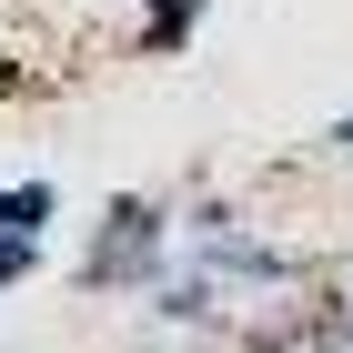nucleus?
I'll return each instance as SVG.
<instances>
[{"label":"nucleus","mask_w":353,"mask_h":353,"mask_svg":"<svg viewBox=\"0 0 353 353\" xmlns=\"http://www.w3.org/2000/svg\"><path fill=\"white\" fill-rule=\"evenodd\" d=\"M192 21H202V0H152V21H141V41H152V51H172V41H182Z\"/></svg>","instance_id":"4"},{"label":"nucleus","mask_w":353,"mask_h":353,"mask_svg":"<svg viewBox=\"0 0 353 353\" xmlns=\"http://www.w3.org/2000/svg\"><path fill=\"white\" fill-rule=\"evenodd\" d=\"M51 212H61L51 182H10V192H0V222H10V232H51Z\"/></svg>","instance_id":"3"},{"label":"nucleus","mask_w":353,"mask_h":353,"mask_svg":"<svg viewBox=\"0 0 353 353\" xmlns=\"http://www.w3.org/2000/svg\"><path fill=\"white\" fill-rule=\"evenodd\" d=\"M30 263H41V232H10V222H0V283H21Z\"/></svg>","instance_id":"5"},{"label":"nucleus","mask_w":353,"mask_h":353,"mask_svg":"<svg viewBox=\"0 0 353 353\" xmlns=\"http://www.w3.org/2000/svg\"><path fill=\"white\" fill-rule=\"evenodd\" d=\"M333 152H353V111H343V121H333Z\"/></svg>","instance_id":"6"},{"label":"nucleus","mask_w":353,"mask_h":353,"mask_svg":"<svg viewBox=\"0 0 353 353\" xmlns=\"http://www.w3.org/2000/svg\"><path fill=\"white\" fill-rule=\"evenodd\" d=\"M162 202H111L101 212V243H91V263H81V283L91 293H152V283H162V263H172V243H182V232H162Z\"/></svg>","instance_id":"1"},{"label":"nucleus","mask_w":353,"mask_h":353,"mask_svg":"<svg viewBox=\"0 0 353 353\" xmlns=\"http://www.w3.org/2000/svg\"><path fill=\"white\" fill-rule=\"evenodd\" d=\"M222 293H232V283H222L212 263L162 272V283H152V323L162 333H222Z\"/></svg>","instance_id":"2"}]
</instances>
